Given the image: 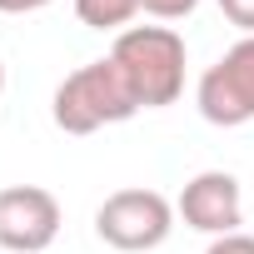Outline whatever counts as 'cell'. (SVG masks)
Here are the masks:
<instances>
[{
  "label": "cell",
  "instance_id": "cell-1",
  "mask_svg": "<svg viewBox=\"0 0 254 254\" xmlns=\"http://www.w3.org/2000/svg\"><path fill=\"white\" fill-rule=\"evenodd\" d=\"M110 60L125 70L140 110H165L185 95V65H190V50H185V35L170 30V25H130L120 30L115 45H110Z\"/></svg>",
  "mask_w": 254,
  "mask_h": 254
},
{
  "label": "cell",
  "instance_id": "cell-11",
  "mask_svg": "<svg viewBox=\"0 0 254 254\" xmlns=\"http://www.w3.org/2000/svg\"><path fill=\"white\" fill-rule=\"evenodd\" d=\"M50 0H0V15H30V10H45Z\"/></svg>",
  "mask_w": 254,
  "mask_h": 254
},
{
  "label": "cell",
  "instance_id": "cell-5",
  "mask_svg": "<svg viewBox=\"0 0 254 254\" xmlns=\"http://www.w3.org/2000/svg\"><path fill=\"white\" fill-rule=\"evenodd\" d=\"M65 214L60 199L40 185H5L0 190V249L10 254H40L55 244Z\"/></svg>",
  "mask_w": 254,
  "mask_h": 254
},
{
  "label": "cell",
  "instance_id": "cell-3",
  "mask_svg": "<svg viewBox=\"0 0 254 254\" xmlns=\"http://www.w3.org/2000/svg\"><path fill=\"white\" fill-rule=\"evenodd\" d=\"M95 234H100L110 249H120V254L160 249V244L175 234V204H170L160 190H145V185L115 190V194L95 209Z\"/></svg>",
  "mask_w": 254,
  "mask_h": 254
},
{
  "label": "cell",
  "instance_id": "cell-2",
  "mask_svg": "<svg viewBox=\"0 0 254 254\" xmlns=\"http://www.w3.org/2000/svg\"><path fill=\"white\" fill-rule=\"evenodd\" d=\"M130 115H140V100H135L125 70L110 55L70 70L55 85V100H50V120L65 135H95L105 125H125Z\"/></svg>",
  "mask_w": 254,
  "mask_h": 254
},
{
  "label": "cell",
  "instance_id": "cell-8",
  "mask_svg": "<svg viewBox=\"0 0 254 254\" xmlns=\"http://www.w3.org/2000/svg\"><path fill=\"white\" fill-rule=\"evenodd\" d=\"M199 0H140V15H155V20H185L194 15Z\"/></svg>",
  "mask_w": 254,
  "mask_h": 254
},
{
  "label": "cell",
  "instance_id": "cell-6",
  "mask_svg": "<svg viewBox=\"0 0 254 254\" xmlns=\"http://www.w3.org/2000/svg\"><path fill=\"white\" fill-rule=\"evenodd\" d=\"M175 214H180L190 229L209 234V239L239 234V224H244V190H239V180H234L229 170H199V175L180 190Z\"/></svg>",
  "mask_w": 254,
  "mask_h": 254
},
{
  "label": "cell",
  "instance_id": "cell-12",
  "mask_svg": "<svg viewBox=\"0 0 254 254\" xmlns=\"http://www.w3.org/2000/svg\"><path fill=\"white\" fill-rule=\"evenodd\" d=\"M0 90H5V65H0Z\"/></svg>",
  "mask_w": 254,
  "mask_h": 254
},
{
  "label": "cell",
  "instance_id": "cell-4",
  "mask_svg": "<svg viewBox=\"0 0 254 254\" xmlns=\"http://www.w3.org/2000/svg\"><path fill=\"white\" fill-rule=\"evenodd\" d=\"M194 105L209 125L239 130L254 120V35H239L194 85Z\"/></svg>",
  "mask_w": 254,
  "mask_h": 254
},
{
  "label": "cell",
  "instance_id": "cell-10",
  "mask_svg": "<svg viewBox=\"0 0 254 254\" xmlns=\"http://www.w3.org/2000/svg\"><path fill=\"white\" fill-rule=\"evenodd\" d=\"M204 254H254V234H219V239H209V249Z\"/></svg>",
  "mask_w": 254,
  "mask_h": 254
},
{
  "label": "cell",
  "instance_id": "cell-7",
  "mask_svg": "<svg viewBox=\"0 0 254 254\" xmlns=\"http://www.w3.org/2000/svg\"><path fill=\"white\" fill-rule=\"evenodd\" d=\"M75 15L90 30H130V20L140 15V0H75Z\"/></svg>",
  "mask_w": 254,
  "mask_h": 254
},
{
  "label": "cell",
  "instance_id": "cell-9",
  "mask_svg": "<svg viewBox=\"0 0 254 254\" xmlns=\"http://www.w3.org/2000/svg\"><path fill=\"white\" fill-rule=\"evenodd\" d=\"M219 10L239 35H254V0H219Z\"/></svg>",
  "mask_w": 254,
  "mask_h": 254
}]
</instances>
